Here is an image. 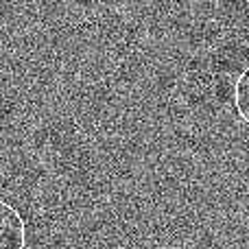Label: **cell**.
<instances>
[{
	"mask_svg": "<svg viewBox=\"0 0 249 249\" xmlns=\"http://www.w3.org/2000/svg\"><path fill=\"white\" fill-rule=\"evenodd\" d=\"M234 107L241 121L249 124V66L238 74L234 83Z\"/></svg>",
	"mask_w": 249,
	"mask_h": 249,
	"instance_id": "2",
	"label": "cell"
},
{
	"mask_svg": "<svg viewBox=\"0 0 249 249\" xmlns=\"http://www.w3.org/2000/svg\"><path fill=\"white\" fill-rule=\"evenodd\" d=\"M26 228L20 212L0 199V249H24Z\"/></svg>",
	"mask_w": 249,
	"mask_h": 249,
	"instance_id": "1",
	"label": "cell"
}]
</instances>
